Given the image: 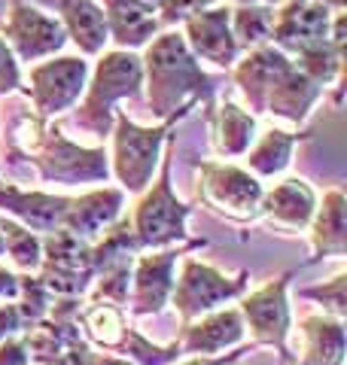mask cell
Masks as SVG:
<instances>
[{
	"label": "cell",
	"mask_w": 347,
	"mask_h": 365,
	"mask_svg": "<svg viewBox=\"0 0 347 365\" xmlns=\"http://www.w3.org/2000/svg\"><path fill=\"white\" fill-rule=\"evenodd\" d=\"M43 9H52V16L61 21L67 40L83 55H101L107 49V21L98 0H31Z\"/></svg>",
	"instance_id": "d6986e66"
},
{
	"label": "cell",
	"mask_w": 347,
	"mask_h": 365,
	"mask_svg": "<svg viewBox=\"0 0 347 365\" xmlns=\"http://www.w3.org/2000/svg\"><path fill=\"white\" fill-rule=\"evenodd\" d=\"M207 122H211V143L216 155L223 158H244L259 134V119L235 101H223V104L211 107Z\"/></svg>",
	"instance_id": "603a6c76"
},
{
	"label": "cell",
	"mask_w": 347,
	"mask_h": 365,
	"mask_svg": "<svg viewBox=\"0 0 347 365\" xmlns=\"http://www.w3.org/2000/svg\"><path fill=\"white\" fill-rule=\"evenodd\" d=\"M146 4H153V6H156V4H159V0H146Z\"/></svg>",
	"instance_id": "bcb514c9"
},
{
	"label": "cell",
	"mask_w": 347,
	"mask_h": 365,
	"mask_svg": "<svg viewBox=\"0 0 347 365\" xmlns=\"http://www.w3.org/2000/svg\"><path fill=\"white\" fill-rule=\"evenodd\" d=\"M323 98H326V88L320 83H314L311 76H305L293 64V71L271 88L268 101H265V116L283 119L289 125H302Z\"/></svg>",
	"instance_id": "d4e9b609"
},
{
	"label": "cell",
	"mask_w": 347,
	"mask_h": 365,
	"mask_svg": "<svg viewBox=\"0 0 347 365\" xmlns=\"http://www.w3.org/2000/svg\"><path fill=\"white\" fill-rule=\"evenodd\" d=\"M107 21V37L116 49H144L161 31V21L153 4L146 0H98Z\"/></svg>",
	"instance_id": "44dd1931"
},
{
	"label": "cell",
	"mask_w": 347,
	"mask_h": 365,
	"mask_svg": "<svg viewBox=\"0 0 347 365\" xmlns=\"http://www.w3.org/2000/svg\"><path fill=\"white\" fill-rule=\"evenodd\" d=\"M244 332L247 329L238 307H216L192 323H183L177 344L183 356H216V353L235 350L244 341Z\"/></svg>",
	"instance_id": "ac0fdd59"
},
{
	"label": "cell",
	"mask_w": 347,
	"mask_h": 365,
	"mask_svg": "<svg viewBox=\"0 0 347 365\" xmlns=\"http://www.w3.org/2000/svg\"><path fill=\"white\" fill-rule=\"evenodd\" d=\"M16 146L21 155L37 168L40 180L58 186H79V182H107L110 155L104 146H79L64 134L52 119H40L37 113H25L16 125Z\"/></svg>",
	"instance_id": "7a4b0ae2"
},
{
	"label": "cell",
	"mask_w": 347,
	"mask_h": 365,
	"mask_svg": "<svg viewBox=\"0 0 347 365\" xmlns=\"http://www.w3.org/2000/svg\"><path fill=\"white\" fill-rule=\"evenodd\" d=\"M52 299L55 295L43 287V280L37 274H19V311H21V319H25V329L40 323V319L49 314L52 307Z\"/></svg>",
	"instance_id": "836d02e7"
},
{
	"label": "cell",
	"mask_w": 347,
	"mask_h": 365,
	"mask_svg": "<svg viewBox=\"0 0 347 365\" xmlns=\"http://www.w3.org/2000/svg\"><path fill=\"white\" fill-rule=\"evenodd\" d=\"M228 4H235V6H247V4H265V6H277L281 0H228Z\"/></svg>",
	"instance_id": "7bdbcfd3"
},
{
	"label": "cell",
	"mask_w": 347,
	"mask_h": 365,
	"mask_svg": "<svg viewBox=\"0 0 347 365\" xmlns=\"http://www.w3.org/2000/svg\"><path fill=\"white\" fill-rule=\"evenodd\" d=\"M83 299H52V307L40 323L25 329L28 359L37 365H91L95 350L79 329Z\"/></svg>",
	"instance_id": "8992f818"
},
{
	"label": "cell",
	"mask_w": 347,
	"mask_h": 365,
	"mask_svg": "<svg viewBox=\"0 0 347 365\" xmlns=\"http://www.w3.org/2000/svg\"><path fill=\"white\" fill-rule=\"evenodd\" d=\"M298 140H302V134H293L283 128H268L265 134H256L253 146L244 153L247 170L259 180L281 177L283 170L293 165V153H296Z\"/></svg>",
	"instance_id": "4316f807"
},
{
	"label": "cell",
	"mask_w": 347,
	"mask_h": 365,
	"mask_svg": "<svg viewBox=\"0 0 347 365\" xmlns=\"http://www.w3.org/2000/svg\"><path fill=\"white\" fill-rule=\"evenodd\" d=\"M293 71V58L274 49L271 43L259 46V49L244 52L231 67V79H235L238 91L244 95L253 116H265V101H268L271 88Z\"/></svg>",
	"instance_id": "2e32d148"
},
{
	"label": "cell",
	"mask_w": 347,
	"mask_h": 365,
	"mask_svg": "<svg viewBox=\"0 0 347 365\" xmlns=\"http://www.w3.org/2000/svg\"><path fill=\"white\" fill-rule=\"evenodd\" d=\"M34 274L55 299H86L91 280H95L91 244L79 241L64 228L43 235V259Z\"/></svg>",
	"instance_id": "8fae6325"
},
{
	"label": "cell",
	"mask_w": 347,
	"mask_h": 365,
	"mask_svg": "<svg viewBox=\"0 0 347 365\" xmlns=\"http://www.w3.org/2000/svg\"><path fill=\"white\" fill-rule=\"evenodd\" d=\"M207 241H183L165 250H146L134 259L131 265V314L134 317H159L171 304L174 292V274H177V262L192 253V250H204Z\"/></svg>",
	"instance_id": "4fadbf2b"
},
{
	"label": "cell",
	"mask_w": 347,
	"mask_h": 365,
	"mask_svg": "<svg viewBox=\"0 0 347 365\" xmlns=\"http://www.w3.org/2000/svg\"><path fill=\"white\" fill-rule=\"evenodd\" d=\"M25 332V319H21L19 302H0V341L16 338Z\"/></svg>",
	"instance_id": "74e56055"
},
{
	"label": "cell",
	"mask_w": 347,
	"mask_h": 365,
	"mask_svg": "<svg viewBox=\"0 0 347 365\" xmlns=\"http://www.w3.org/2000/svg\"><path fill=\"white\" fill-rule=\"evenodd\" d=\"M144 86V64L141 55L129 49L101 52L95 67L89 71V83L83 91V104L76 113V125L95 137H107L113 128L116 104L125 98H134Z\"/></svg>",
	"instance_id": "5b68a950"
},
{
	"label": "cell",
	"mask_w": 347,
	"mask_h": 365,
	"mask_svg": "<svg viewBox=\"0 0 347 365\" xmlns=\"http://www.w3.org/2000/svg\"><path fill=\"white\" fill-rule=\"evenodd\" d=\"M141 256V244L131 232L129 216H119L113 225H107L104 232L91 241V262H95V274L107 265H116V262L134 259Z\"/></svg>",
	"instance_id": "f1b7e54d"
},
{
	"label": "cell",
	"mask_w": 347,
	"mask_h": 365,
	"mask_svg": "<svg viewBox=\"0 0 347 365\" xmlns=\"http://www.w3.org/2000/svg\"><path fill=\"white\" fill-rule=\"evenodd\" d=\"M19 299V274L0 268V302H16Z\"/></svg>",
	"instance_id": "60d3db41"
},
{
	"label": "cell",
	"mask_w": 347,
	"mask_h": 365,
	"mask_svg": "<svg viewBox=\"0 0 347 365\" xmlns=\"http://www.w3.org/2000/svg\"><path fill=\"white\" fill-rule=\"evenodd\" d=\"M256 350V344L250 347H235V350H226V353H216V356H189V359H177L174 365H235L238 359H244L247 353Z\"/></svg>",
	"instance_id": "f35d334b"
},
{
	"label": "cell",
	"mask_w": 347,
	"mask_h": 365,
	"mask_svg": "<svg viewBox=\"0 0 347 365\" xmlns=\"http://www.w3.org/2000/svg\"><path fill=\"white\" fill-rule=\"evenodd\" d=\"M0 37L13 49L19 64L46 61L52 55H61V49L67 46L61 21L31 0H9V9L0 21Z\"/></svg>",
	"instance_id": "7c38bea8"
},
{
	"label": "cell",
	"mask_w": 347,
	"mask_h": 365,
	"mask_svg": "<svg viewBox=\"0 0 347 365\" xmlns=\"http://www.w3.org/2000/svg\"><path fill=\"white\" fill-rule=\"evenodd\" d=\"M216 0H159L156 4V13L161 25H183L189 16L201 13V9L213 6Z\"/></svg>",
	"instance_id": "d590c367"
},
{
	"label": "cell",
	"mask_w": 347,
	"mask_h": 365,
	"mask_svg": "<svg viewBox=\"0 0 347 365\" xmlns=\"http://www.w3.org/2000/svg\"><path fill=\"white\" fill-rule=\"evenodd\" d=\"M0 256H6V247H4V235H0Z\"/></svg>",
	"instance_id": "f6af8a7d"
},
{
	"label": "cell",
	"mask_w": 347,
	"mask_h": 365,
	"mask_svg": "<svg viewBox=\"0 0 347 365\" xmlns=\"http://www.w3.org/2000/svg\"><path fill=\"white\" fill-rule=\"evenodd\" d=\"M247 287H250L247 271L228 277L219 268L186 253L180 259V277H174L171 304L177 311L180 323H192L201 314H211L216 307H226L228 302L241 299L247 292Z\"/></svg>",
	"instance_id": "ba28073f"
},
{
	"label": "cell",
	"mask_w": 347,
	"mask_h": 365,
	"mask_svg": "<svg viewBox=\"0 0 347 365\" xmlns=\"http://www.w3.org/2000/svg\"><path fill=\"white\" fill-rule=\"evenodd\" d=\"M144 86L146 104L159 119L174 113H189L198 104L213 107L216 79L201 71L198 58L189 52L180 31H159L144 46Z\"/></svg>",
	"instance_id": "6da1fadb"
},
{
	"label": "cell",
	"mask_w": 347,
	"mask_h": 365,
	"mask_svg": "<svg viewBox=\"0 0 347 365\" xmlns=\"http://www.w3.org/2000/svg\"><path fill=\"white\" fill-rule=\"evenodd\" d=\"M119 353L125 359H131L134 365H174L183 353H180V344H153L144 332H137L134 326H129V335H125Z\"/></svg>",
	"instance_id": "d6a6232c"
},
{
	"label": "cell",
	"mask_w": 347,
	"mask_h": 365,
	"mask_svg": "<svg viewBox=\"0 0 347 365\" xmlns=\"http://www.w3.org/2000/svg\"><path fill=\"white\" fill-rule=\"evenodd\" d=\"M125 207V192L119 186H101L86 195L71 198V207L64 216V232H71L79 241H95L107 225H113L122 216Z\"/></svg>",
	"instance_id": "7402d4cb"
},
{
	"label": "cell",
	"mask_w": 347,
	"mask_h": 365,
	"mask_svg": "<svg viewBox=\"0 0 347 365\" xmlns=\"http://www.w3.org/2000/svg\"><path fill=\"white\" fill-rule=\"evenodd\" d=\"M183 40L189 52L201 61L231 71L241 58V46L231 34V6H207L183 21Z\"/></svg>",
	"instance_id": "9a60e30c"
},
{
	"label": "cell",
	"mask_w": 347,
	"mask_h": 365,
	"mask_svg": "<svg viewBox=\"0 0 347 365\" xmlns=\"http://www.w3.org/2000/svg\"><path fill=\"white\" fill-rule=\"evenodd\" d=\"M308 232H311V250H314L311 262H320L326 256L341 259L347 253V198L341 186H332L323 195V201H317Z\"/></svg>",
	"instance_id": "cb8c5ba5"
},
{
	"label": "cell",
	"mask_w": 347,
	"mask_h": 365,
	"mask_svg": "<svg viewBox=\"0 0 347 365\" xmlns=\"http://www.w3.org/2000/svg\"><path fill=\"white\" fill-rule=\"evenodd\" d=\"M344 283H347V274L341 271V274H335V277L317 283V287L302 289V292H298V299H311V302H317V304L323 307V314H332V317L344 319V314H347Z\"/></svg>",
	"instance_id": "e575fe53"
},
{
	"label": "cell",
	"mask_w": 347,
	"mask_h": 365,
	"mask_svg": "<svg viewBox=\"0 0 347 365\" xmlns=\"http://www.w3.org/2000/svg\"><path fill=\"white\" fill-rule=\"evenodd\" d=\"M317 192L298 177H286L281 180L274 189L262 192L259 201V216L265 222H271L286 232H305L314 220L317 210Z\"/></svg>",
	"instance_id": "ffe728a7"
},
{
	"label": "cell",
	"mask_w": 347,
	"mask_h": 365,
	"mask_svg": "<svg viewBox=\"0 0 347 365\" xmlns=\"http://www.w3.org/2000/svg\"><path fill=\"white\" fill-rule=\"evenodd\" d=\"M89 61L83 55H52L31 64L25 95L40 119H58L79 104L89 83Z\"/></svg>",
	"instance_id": "30bf717a"
},
{
	"label": "cell",
	"mask_w": 347,
	"mask_h": 365,
	"mask_svg": "<svg viewBox=\"0 0 347 365\" xmlns=\"http://www.w3.org/2000/svg\"><path fill=\"white\" fill-rule=\"evenodd\" d=\"M137 259V256H134ZM134 259H125V262H116V265H107L95 274L91 287L86 292V302H104V304H116V307H125L129 304V295H131V265Z\"/></svg>",
	"instance_id": "1f68e13d"
},
{
	"label": "cell",
	"mask_w": 347,
	"mask_h": 365,
	"mask_svg": "<svg viewBox=\"0 0 347 365\" xmlns=\"http://www.w3.org/2000/svg\"><path fill=\"white\" fill-rule=\"evenodd\" d=\"M189 113H174V116L161 119L159 125H137L125 113L116 110L113 116V153H110V177L119 182L125 195H141V192L153 182L156 170L165 155V143L174 134L180 119Z\"/></svg>",
	"instance_id": "277c9868"
},
{
	"label": "cell",
	"mask_w": 347,
	"mask_h": 365,
	"mask_svg": "<svg viewBox=\"0 0 347 365\" xmlns=\"http://www.w3.org/2000/svg\"><path fill=\"white\" fill-rule=\"evenodd\" d=\"M0 235H4V247H6L9 262H13L21 274H34L40 268L43 237L37 232H31V228H25L21 222L0 213Z\"/></svg>",
	"instance_id": "4dcf8cb0"
},
{
	"label": "cell",
	"mask_w": 347,
	"mask_h": 365,
	"mask_svg": "<svg viewBox=\"0 0 347 365\" xmlns=\"http://www.w3.org/2000/svg\"><path fill=\"white\" fill-rule=\"evenodd\" d=\"M332 16L335 13L329 6H323L320 0H281L274 6V25L268 43L289 58H296L311 46L329 40Z\"/></svg>",
	"instance_id": "5bb4252c"
},
{
	"label": "cell",
	"mask_w": 347,
	"mask_h": 365,
	"mask_svg": "<svg viewBox=\"0 0 347 365\" xmlns=\"http://www.w3.org/2000/svg\"><path fill=\"white\" fill-rule=\"evenodd\" d=\"M296 271L277 274L268 283H262L259 289L241 295V319L244 329H250L253 344L256 347H274L281 353V359L289 362V332H293V311H289V283H293Z\"/></svg>",
	"instance_id": "9c48e42d"
},
{
	"label": "cell",
	"mask_w": 347,
	"mask_h": 365,
	"mask_svg": "<svg viewBox=\"0 0 347 365\" xmlns=\"http://www.w3.org/2000/svg\"><path fill=\"white\" fill-rule=\"evenodd\" d=\"M91 365H134V362L125 359V356H116V353H95Z\"/></svg>",
	"instance_id": "b9f144b4"
},
{
	"label": "cell",
	"mask_w": 347,
	"mask_h": 365,
	"mask_svg": "<svg viewBox=\"0 0 347 365\" xmlns=\"http://www.w3.org/2000/svg\"><path fill=\"white\" fill-rule=\"evenodd\" d=\"M174 155H177V134L168 137L165 155H161V165L156 170L153 182L137 195L134 207H131L129 222H131L137 244H141V253L189 241L186 222L192 216V204L180 201L177 192H174V180H171Z\"/></svg>",
	"instance_id": "3957f363"
},
{
	"label": "cell",
	"mask_w": 347,
	"mask_h": 365,
	"mask_svg": "<svg viewBox=\"0 0 347 365\" xmlns=\"http://www.w3.org/2000/svg\"><path fill=\"white\" fill-rule=\"evenodd\" d=\"M298 335H302V362L298 365H344V319L332 314H308L298 323Z\"/></svg>",
	"instance_id": "484cf974"
},
{
	"label": "cell",
	"mask_w": 347,
	"mask_h": 365,
	"mask_svg": "<svg viewBox=\"0 0 347 365\" xmlns=\"http://www.w3.org/2000/svg\"><path fill=\"white\" fill-rule=\"evenodd\" d=\"M79 326L89 344H95L98 350L107 353H119L125 335H129V319L125 311L116 304H104V302H86V307H79Z\"/></svg>",
	"instance_id": "83f0119b"
},
{
	"label": "cell",
	"mask_w": 347,
	"mask_h": 365,
	"mask_svg": "<svg viewBox=\"0 0 347 365\" xmlns=\"http://www.w3.org/2000/svg\"><path fill=\"white\" fill-rule=\"evenodd\" d=\"M262 180L253 177L247 168L231 162H198L195 165V195L207 210L226 216L231 222L259 220Z\"/></svg>",
	"instance_id": "52a82bcc"
},
{
	"label": "cell",
	"mask_w": 347,
	"mask_h": 365,
	"mask_svg": "<svg viewBox=\"0 0 347 365\" xmlns=\"http://www.w3.org/2000/svg\"><path fill=\"white\" fill-rule=\"evenodd\" d=\"M21 83H25V76H21V64L16 61V55L4 43V37H0V98L19 91Z\"/></svg>",
	"instance_id": "8d00e7d4"
},
{
	"label": "cell",
	"mask_w": 347,
	"mask_h": 365,
	"mask_svg": "<svg viewBox=\"0 0 347 365\" xmlns=\"http://www.w3.org/2000/svg\"><path fill=\"white\" fill-rule=\"evenodd\" d=\"M274 25V6L265 4H247V6H231V34L241 46V52L259 49L271 40Z\"/></svg>",
	"instance_id": "f546056e"
},
{
	"label": "cell",
	"mask_w": 347,
	"mask_h": 365,
	"mask_svg": "<svg viewBox=\"0 0 347 365\" xmlns=\"http://www.w3.org/2000/svg\"><path fill=\"white\" fill-rule=\"evenodd\" d=\"M0 365H31L28 347H25V341H21L19 335L0 341Z\"/></svg>",
	"instance_id": "ab89813d"
},
{
	"label": "cell",
	"mask_w": 347,
	"mask_h": 365,
	"mask_svg": "<svg viewBox=\"0 0 347 365\" xmlns=\"http://www.w3.org/2000/svg\"><path fill=\"white\" fill-rule=\"evenodd\" d=\"M67 207H71V198L67 195L34 192V189H21V186L0 180V213L21 222L25 228H31V232H37L40 237L52 235L64 225Z\"/></svg>",
	"instance_id": "e0dca14e"
},
{
	"label": "cell",
	"mask_w": 347,
	"mask_h": 365,
	"mask_svg": "<svg viewBox=\"0 0 347 365\" xmlns=\"http://www.w3.org/2000/svg\"><path fill=\"white\" fill-rule=\"evenodd\" d=\"M323 6H329L332 13H344V6H347V0H320Z\"/></svg>",
	"instance_id": "ee69618b"
}]
</instances>
